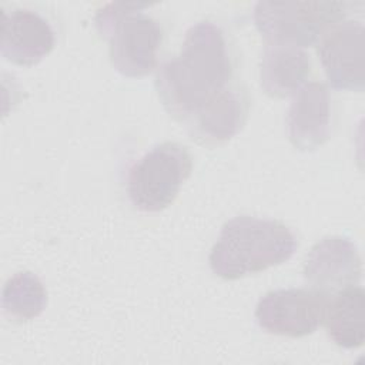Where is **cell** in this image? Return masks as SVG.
<instances>
[{
	"label": "cell",
	"instance_id": "obj_11",
	"mask_svg": "<svg viewBox=\"0 0 365 365\" xmlns=\"http://www.w3.org/2000/svg\"><path fill=\"white\" fill-rule=\"evenodd\" d=\"M248 111V94L240 84L234 83L185 124L187 131L201 145H221L242 130Z\"/></svg>",
	"mask_w": 365,
	"mask_h": 365
},
{
	"label": "cell",
	"instance_id": "obj_6",
	"mask_svg": "<svg viewBox=\"0 0 365 365\" xmlns=\"http://www.w3.org/2000/svg\"><path fill=\"white\" fill-rule=\"evenodd\" d=\"M328 297L312 288L267 292L255 307V321L272 335L301 338L314 334L324 321Z\"/></svg>",
	"mask_w": 365,
	"mask_h": 365
},
{
	"label": "cell",
	"instance_id": "obj_3",
	"mask_svg": "<svg viewBox=\"0 0 365 365\" xmlns=\"http://www.w3.org/2000/svg\"><path fill=\"white\" fill-rule=\"evenodd\" d=\"M147 7V3H107L94 16L97 31L108 41L113 67L125 77H143L157 64L163 29L143 11Z\"/></svg>",
	"mask_w": 365,
	"mask_h": 365
},
{
	"label": "cell",
	"instance_id": "obj_8",
	"mask_svg": "<svg viewBox=\"0 0 365 365\" xmlns=\"http://www.w3.org/2000/svg\"><path fill=\"white\" fill-rule=\"evenodd\" d=\"M364 34L361 21L345 19L318 41V56L328 83L334 88L364 91Z\"/></svg>",
	"mask_w": 365,
	"mask_h": 365
},
{
	"label": "cell",
	"instance_id": "obj_9",
	"mask_svg": "<svg viewBox=\"0 0 365 365\" xmlns=\"http://www.w3.org/2000/svg\"><path fill=\"white\" fill-rule=\"evenodd\" d=\"M331 94L319 81L305 83L288 107L285 124L291 144L299 151L322 147L331 135Z\"/></svg>",
	"mask_w": 365,
	"mask_h": 365
},
{
	"label": "cell",
	"instance_id": "obj_10",
	"mask_svg": "<svg viewBox=\"0 0 365 365\" xmlns=\"http://www.w3.org/2000/svg\"><path fill=\"white\" fill-rule=\"evenodd\" d=\"M56 44L54 30L37 11L30 9H3L1 56L17 66L40 63Z\"/></svg>",
	"mask_w": 365,
	"mask_h": 365
},
{
	"label": "cell",
	"instance_id": "obj_7",
	"mask_svg": "<svg viewBox=\"0 0 365 365\" xmlns=\"http://www.w3.org/2000/svg\"><path fill=\"white\" fill-rule=\"evenodd\" d=\"M362 259L358 247L346 237H324L312 245L304 261V279L309 288L329 297L358 285Z\"/></svg>",
	"mask_w": 365,
	"mask_h": 365
},
{
	"label": "cell",
	"instance_id": "obj_14",
	"mask_svg": "<svg viewBox=\"0 0 365 365\" xmlns=\"http://www.w3.org/2000/svg\"><path fill=\"white\" fill-rule=\"evenodd\" d=\"M47 305V291L43 281L30 271L10 277L1 292V308L13 322H27L37 318Z\"/></svg>",
	"mask_w": 365,
	"mask_h": 365
},
{
	"label": "cell",
	"instance_id": "obj_4",
	"mask_svg": "<svg viewBox=\"0 0 365 365\" xmlns=\"http://www.w3.org/2000/svg\"><path fill=\"white\" fill-rule=\"evenodd\" d=\"M345 1H258L254 23L267 44L305 48L314 46L349 13Z\"/></svg>",
	"mask_w": 365,
	"mask_h": 365
},
{
	"label": "cell",
	"instance_id": "obj_13",
	"mask_svg": "<svg viewBox=\"0 0 365 365\" xmlns=\"http://www.w3.org/2000/svg\"><path fill=\"white\" fill-rule=\"evenodd\" d=\"M329 338L344 349H355L365 341V292L352 285L327 299L324 321Z\"/></svg>",
	"mask_w": 365,
	"mask_h": 365
},
{
	"label": "cell",
	"instance_id": "obj_1",
	"mask_svg": "<svg viewBox=\"0 0 365 365\" xmlns=\"http://www.w3.org/2000/svg\"><path fill=\"white\" fill-rule=\"evenodd\" d=\"M234 61L224 30L202 20L192 24L181 51L164 61L155 88L165 111L187 124L205 106L234 84Z\"/></svg>",
	"mask_w": 365,
	"mask_h": 365
},
{
	"label": "cell",
	"instance_id": "obj_12",
	"mask_svg": "<svg viewBox=\"0 0 365 365\" xmlns=\"http://www.w3.org/2000/svg\"><path fill=\"white\" fill-rule=\"evenodd\" d=\"M309 73L311 58L304 48L265 44L259 61V84L269 97L294 96Z\"/></svg>",
	"mask_w": 365,
	"mask_h": 365
},
{
	"label": "cell",
	"instance_id": "obj_5",
	"mask_svg": "<svg viewBox=\"0 0 365 365\" xmlns=\"http://www.w3.org/2000/svg\"><path fill=\"white\" fill-rule=\"evenodd\" d=\"M192 157L185 145L164 141L147 151L128 171L127 195L144 212H158L174 202L191 175Z\"/></svg>",
	"mask_w": 365,
	"mask_h": 365
},
{
	"label": "cell",
	"instance_id": "obj_2",
	"mask_svg": "<svg viewBox=\"0 0 365 365\" xmlns=\"http://www.w3.org/2000/svg\"><path fill=\"white\" fill-rule=\"evenodd\" d=\"M294 232L269 218L238 215L228 220L212 245L208 262L211 271L227 281H235L288 261L297 251Z\"/></svg>",
	"mask_w": 365,
	"mask_h": 365
}]
</instances>
